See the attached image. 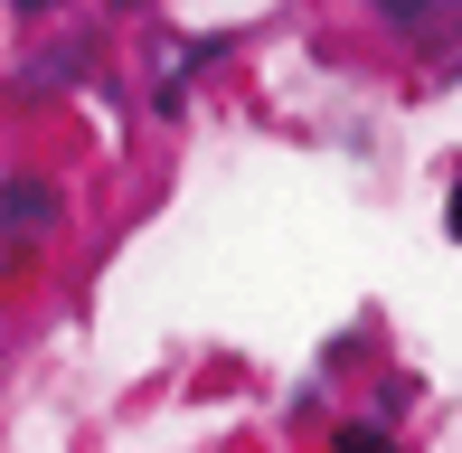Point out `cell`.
<instances>
[{"label": "cell", "instance_id": "obj_1", "mask_svg": "<svg viewBox=\"0 0 462 453\" xmlns=\"http://www.w3.org/2000/svg\"><path fill=\"white\" fill-rule=\"evenodd\" d=\"M57 226H67V190H57V180H38V171L0 180V245H10V255H38Z\"/></svg>", "mask_w": 462, "mask_h": 453}, {"label": "cell", "instance_id": "obj_2", "mask_svg": "<svg viewBox=\"0 0 462 453\" xmlns=\"http://www.w3.org/2000/svg\"><path fill=\"white\" fill-rule=\"evenodd\" d=\"M377 19L396 38H444V29H462V0H377Z\"/></svg>", "mask_w": 462, "mask_h": 453}, {"label": "cell", "instance_id": "obj_3", "mask_svg": "<svg viewBox=\"0 0 462 453\" xmlns=\"http://www.w3.org/2000/svg\"><path fill=\"white\" fill-rule=\"evenodd\" d=\"M340 453H406L387 425H340Z\"/></svg>", "mask_w": 462, "mask_h": 453}, {"label": "cell", "instance_id": "obj_4", "mask_svg": "<svg viewBox=\"0 0 462 453\" xmlns=\"http://www.w3.org/2000/svg\"><path fill=\"white\" fill-rule=\"evenodd\" d=\"M444 226H453V236H462V180H453V190H444Z\"/></svg>", "mask_w": 462, "mask_h": 453}, {"label": "cell", "instance_id": "obj_5", "mask_svg": "<svg viewBox=\"0 0 462 453\" xmlns=\"http://www.w3.org/2000/svg\"><path fill=\"white\" fill-rule=\"evenodd\" d=\"M19 10H57V0H19Z\"/></svg>", "mask_w": 462, "mask_h": 453}]
</instances>
